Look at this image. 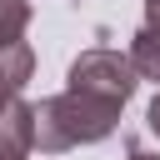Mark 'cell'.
Listing matches in <instances>:
<instances>
[{"label":"cell","instance_id":"6da1fadb","mask_svg":"<svg viewBox=\"0 0 160 160\" xmlns=\"http://www.w3.org/2000/svg\"><path fill=\"white\" fill-rule=\"evenodd\" d=\"M115 125H120L115 105H100L90 95L60 90V95H45L35 105V150L40 155H65L75 145H95V140L115 135Z\"/></svg>","mask_w":160,"mask_h":160},{"label":"cell","instance_id":"7a4b0ae2","mask_svg":"<svg viewBox=\"0 0 160 160\" xmlns=\"http://www.w3.org/2000/svg\"><path fill=\"white\" fill-rule=\"evenodd\" d=\"M135 70H130V60L120 55V50H110V45H90V50H80L75 60H70V75H65V90H75V95H90V100H100V105H115V110H125V100L135 95Z\"/></svg>","mask_w":160,"mask_h":160},{"label":"cell","instance_id":"3957f363","mask_svg":"<svg viewBox=\"0 0 160 160\" xmlns=\"http://www.w3.org/2000/svg\"><path fill=\"white\" fill-rule=\"evenodd\" d=\"M130 70H135V80H155L160 85V25H140L135 35H130Z\"/></svg>","mask_w":160,"mask_h":160},{"label":"cell","instance_id":"277c9868","mask_svg":"<svg viewBox=\"0 0 160 160\" xmlns=\"http://www.w3.org/2000/svg\"><path fill=\"white\" fill-rule=\"evenodd\" d=\"M25 25H30V0H0V45L25 40Z\"/></svg>","mask_w":160,"mask_h":160},{"label":"cell","instance_id":"5b68a950","mask_svg":"<svg viewBox=\"0 0 160 160\" xmlns=\"http://www.w3.org/2000/svg\"><path fill=\"white\" fill-rule=\"evenodd\" d=\"M145 125H150V130H155V135H160V95H155V100H150V110H145Z\"/></svg>","mask_w":160,"mask_h":160},{"label":"cell","instance_id":"8992f818","mask_svg":"<svg viewBox=\"0 0 160 160\" xmlns=\"http://www.w3.org/2000/svg\"><path fill=\"white\" fill-rule=\"evenodd\" d=\"M130 160H160V155H155V150H140V145H135V150H130Z\"/></svg>","mask_w":160,"mask_h":160},{"label":"cell","instance_id":"52a82bcc","mask_svg":"<svg viewBox=\"0 0 160 160\" xmlns=\"http://www.w3.org/2000/svg\"><path fill=\"white\" fill-rule=\"evenodd\" d=\"M145 25H160V5H155V10H145Z\"/></svg>","mask_w":160,"mask_h":160},{"label":"cell","instance_id":"ba28073f","mask_svg":"<svg viewBox=\"0 0 160 160\" xmlns=\"http://www.w3.org/2000/svg\"><path fill=\"white\" fill-rule=\"evenodd\" d=\"M155 5H160V0H145V10H155Z\"/></svg>","mask_w":160,"mask_h":160}]
</instances>
